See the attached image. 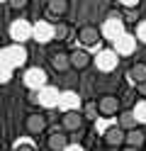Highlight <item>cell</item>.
Returning a JSON list of instances; mask_svg holds the SVG:
<instances>
[{"instance_id": "6da1fadb", "label": "cell", "mask_w": 146, "mask_h": 151, "mask_svg": "<svg viewBox=\"0 0 146 151\" xmlns=\"http://www.w3.org/2000/svg\"><path fill=\"white\" fill-rule=\"evenodd\" d=\"M124 34V20H119V17H107L105 24H102V37H107V39H119V37Z\"/></svg>"}, {"instance_id": "277c9868", "label": "cell", "mask_w": 146, "mask_h": 151, "mask_svg": "<svg viewBox=\"0 0 146 151\" xmlns=\"http://www.w3.org/2000/svg\"><path fill=\"white\" fill-rule=\"evenodd\" d=\"M95 66H97V71H102V73H110L117 68V54L114 51H100L95 56Z\"/></svg>"}, {"instance_id": "8fae6325", "label": "cell", "mask_w": 146, "mask_h": 151, "mask_svg": "<svg viewBox=\"0 0 146 151\" xmlns=\"http://www.w3.org/2000/svg\"><path fill=\"white\" fill-rule=\"evenodd\" d=\"M78 39H81V44H83V46H93V44H97V39H100V29L88 24V27H83V29H81Z\"/></svg>"}, {"instance_id": "e0dca14e", "label": "cell", "mask_w": 146, "mask_h": 151, "mask_svg": "<svg viewBox=\"0 0 146 151\" xmlns=\"http://www.w3.org/2000/svg\"><path fill=\"white\" fill-rule=\"evenodd\" d=\"M46 10H49L51 17H61V15L68 10V3H66V0H49V3H46Z\"/></svg>"}, {"instance_id": "ba28073f", "label": "cell", "mask_w": 146, "mask_h": 151, "mask_svg": "<svg viewBox=\"0 0 146 151\" xmlns=\"http://www.w3.org/2000/svg\"><path fill=\"white\" fill-rule=\"evenodd\" d=\"M24 127H27L29 134H42V132L46 129V117L39 115V112H32V115H27Z\"/></svg>"}, {"instance_id": "9a60e30c", "label": "cell", "mask_w": 146, "mask_h": 151, "mask_svg": "<svg viewBox=\"0 0 146 151\" xmlns=\"http://www.w3.org/2000/svg\"><path fill=\"white\" fill-rule=\"evenodd\" d=\"M71 56V66L73 68H78V71H83L88 63H90V56H88L83 49H78V51H73V54H68Z\"/></svg>"}, {"instance_id": "4dcf8cb0", "label": "cell", "mask_w": 146, "mask_h": 151, "mask_svg": "<svg viewBox=\"0 0 146 151\" xmlns=\"http://www.w3.org/2000/svg\"><path fill=\"white\" fill-rule=\"evenodd\" d=\"M139 93H141V95L146 98V83H141V86H139Z\"/></svg>"}, {"instance_id": "7c38bea8", "label": "cell", "mask_w": 146, "mask_h": 151, "mask_svg": "<svg viewBox=\"0 0 146 151\" xmlns=\"http://www.w3.org/2000/svg\"><path fill=\"white\" fill-rule=\"evenodd\" d=\"M83 127V115L81 112H66L63 115V129L66 132H78Z\"/></svg>"}, {"instance_id": "83f0119b", "label": "cell", "mask_w": 146, "mask_h": 151, "mask_svg": "<svg viewBox=\"0 0 146 151\" xmlns=\"http://www.w3.org/2000/svg\"><path fill=\"white\" fill-rule=\"evenodd\" d=\"M10 78V68L7 66H0V81H7Z\"/></svg>"}, {"instance_id": "52a82bcc", "label": "cell", "mask_w": 146, "mask_h": 151, "mask_svg": "<svg viewBox=\"0 0 146 151\" xmlns=\"http://www.w3.org/2000/svg\"><path fill=\"white\" fill-rule=\"evenodd\" d=\"M10 34H12L15 42H27L29 37H32V24L27 20H15L12 27H10Z\"/></svg>"}, {"instance_id": "ffe728a7", "label": "cell", "mask_w": 146, "mask_h": 151, "mask_svg": "<svg viewBox=\"0 0 146 151\" xmlns=\"http://www.w3.org/2000/svg\"><path fill=\"white\" fill-rule=\"evenodd\" d=\"M51 63H54L56 71H68V68H71V56H68V54H56L51 59Z\"/></svg>"}, {"instance_id": "5b68a950", "label": "cell", "mask_w": 146, "mask_h": 151, "mask_svg": "<svg viewBox=\"0 0 146 151\" xmlns=\"http://www.w3.org/2000/svg\"><path fill=\"white\" fill-rule=\"evenodd\" d=\"M97 112L105 117H112L119 112V100H117L114 95H102L100 100H97Z\"/></svg>"}, {"instance_id": "603a6c76", "label": "cell", "mask_w": 146, "mask_h": 151, "mask_svg": "<svg viewBox=\"0 0 146 151\" xmlns=\"http://www.w3.org/2000/svg\"><path fill=\"white\" fill-rule=\"evenodd\" d=\"M54 37L66 39V37H68V27H66V24H54Z\"/></svg>"}, {"instance_id": "d6986e66", "label": "cell", "mask_w": 146, "mask_h": 151, "mask_svg": "<svg viewBox=\"0 0 146 151\" xmlns=\"http://www.w3.org/2000/svg\"><path fill=\"white\" fill-rule=\"evenodd\" d=\"M117 127H119L124 134H127V132H132V129H136V119H134V115H132V110H129V112H122L119 124H117Z\"/></svg>"}, {"instance_id": "7402d4cb", "label": "cell", "mask_w": 146, "mask_h": 151, "mask_svg": "<svg viewBox=\"0 0 146 151\" xmlns=\"http://www.w3.org/2000/svg\"><path fill=\"white\" fill-rule=\"evenodd\" d=\"M5 56V54H3ZM7 56H10V63L7 66H17V63H22L24 61V51L22 49H12V51H7Z\"/></svg>"}, {"instance_id": "9c48e42d", "label": "cell", "mask_w": 146, "mask_h": 151, "mask_svg": "<svg viewBox=\"0 0 146 151\" xmlns=\"http://www.w3.org/2000/svg\"><path fill=\"white\" fill-rule=\"evenodd\" d=\"M58 98H61V93H58L56 88H51V86H44L42 90H39V105H44V107H56Z\"/></svg>"}, {"instance_id": "cb8c5ba5", "label": "cell", "mask_w": 146, "mask_h": 151, "mask_svg": "<svg viewBox=\"0 0 146 151\" xmlns=\"http://www.w3.org/2000/svg\"><path fill=\"white\" fill-rule=\"evenodd\" d=\"M85 117H90V119L97 117V102H88L85 105Z\"/></svg>"}, {"instance_id": "f546056e", "label": "cell", "mask_w": 146, "mask_h": 151, "mask_svg": "<svg viewBox=\"0 0 146 151\" xmlns=\"http://www.w3.org/2000/svg\"><path fill=\"white\" fill-rule=\"evenodd\" d=\"M15 151H34V149H32V146H27V144H22V146H17Z\"/></svg>"}, {"instance_id": "7a4b0ae2", "label": "cell", "mask_w": 146, "mask_h": 151, "mask_svg": "<svg viewBox=\"0 0 146 151\" xmlns=\"http://www.w3.org/2000/svg\"><path fill=\"white\" fill-rule=\"evenodd\" d=\"M32 37H34L37 42H42V44L51 42L54 39V24L49 22V20H39L37 24H32Z\"/></svg>"}, {"instance_id": "ac0fdd59", "label": "cell", "mask_w": 146, "mask_h": 151, "mask_svg": "<svg viewBox=\"0 0 146 151\" xmlns=\"http://www.w3.org/2000/svg\"><path fill=\"white\" fill-rule=\"evenodd\" d=\"M129 78L136 83V86L146 83V63H134V66H132V71H129Z\"/></svg>"}, {"instance_id": "f1b7e54d", "label": "cell", "mask_w": 146, "mask_h": 151, "mask_svg": "<svg viewBox=\"0 0 146 151\" xmlns=\"http://www.w3.org/2000/svg\"><path fill=\"white\" fill-rule=\"evenodd\" d=\"M66 151H85V149H83V146H76V144H68Z\"/></svg>"}, {"instance_id": "44dd1931", "label": "cell", "mask_w": 146, "mask_h": 151, "mask_svg": "<svg viewBox=\"0 0 146 151\" xmlns=\"http://www.w3.org/2000/svg\"><path fill=\"white\" fill-rule=\"evenodd\" d=\"M132 115H134V119H136V124H146V100H141V102H136L134 105V110H132Z\"/></svg>"}, {"instance_id": "30bf717a", "label": "cell", "mask_w": 146, "mask_h": 151, "mask_svg": "<svg viewBox=\"0 0 146 151\" xmlns=\"http://www.w3.org/2000/svg\"><path fill=\"white\" fill-rule=\"evenodd\" d=\"M58 107L63 110V115H66V112H78V107H81V98H78L73 90H68V93H63V95L58 98Z\"/></svg>"}, {"instance_id": "8992f818", "label": "cell", "mask_w": 146, "mask_h": 151, "mask_svg": "<svg viewBox=\"0 0 146 151\" xmlns=\"http://www.w3.org/2000/svg\"><path fill=\"white\" fill-rule=\"evenodd\" d=\"M44 83H46V73H44L42 68H29V71L24 73V86H27V88L42 90Z\"/></svg>"}, {"instance_id": "2e32d148", "label": "cell", "mask_w": 146, "mask_h": 151, "mask_svg": "<svg viewBox=\"0 0 146 151\" xmlns=\"http://www.w3.org/2000/svg\"><path fill=\"white\" fill-rule=\"evenodd\" d=\"M66 146H68L66 134L56 132V134H51V137H49V149H51V151H66Z\"/></svg>"}, {"instance_id": "484cf974", "label": "cell", "mask_w": 146, "mask_h": 151, "mask_svg": "<svg viewBox=\"0 0 146 151\" xmlns=\"http://www.w3.org/2000/svg\"><path fill=\"white\" fill-rule=\"evenodd\" d=\"M117 5H122V7H127V10L132 12L134 7H136V5H141V3H139V0H122V3H117Z\"/></svg>"}, {"instance_id": "4fadbf2b", "label": "cell", "mask_w": 146, "mask_h": 151, "mask_svg": "<svg viewBox=\"0 0 146 151\" xmlns=\"http://www.w3.org/2000/svg\"><path fill=\"white\" fill-rule=\"evenodd\" d=\"M124 132L119 129V127H107V132H105V141H107V144H110V146H119L122 144V141H124Z\"/></svg>"}, {"instance_id": "3957f363", "label": "cell", "mask_w": 146, "mask_h": 151, "mask_svg": "<svg viewBox=\"0 0 146 151\" xmlns=\"http://www.w3.org/2000/svg\"><path fill=\"white\" fill-rule=\"evenodd\" d=\"M134 49H136V37H132V34H122L119 39H114V54L117 56H129V54H134Z\"/></svg>"}, {"instance_id": "5bb4252c", "label": "cell", "mask_w": 146, "mask_h": 151, "mask_svg": "<svg viewBox=\"0 0 146 151\" xmlns=\"http://www.w3.org/2000/svg\"><path fill=\"white\" fill-rule=\"evenodd\" d=\"M124 141L129 144V149H141V146H144V141H146V137H144V132H141V129H132V132H127Z\"/></svg>"}, {"instance_id": "1f68e13d", "label": "cell", "mask_w": 146, "mask_h": 151, "mask_svg": "<svg viewBox=\"0 0 146 151\" xmlns=\"http://www.w3.org/2000/svg\"><path fill=\"white\" fill-rule=\"evenodd\" d=\"M124 151H139V149H129V146H127V149H124Z\"/></svg>"}, {"instance_id": "4316f807", "label": "cell", "mask_w": 146, "mask_h": 151, "mask_svg": "<svg viewBox=\"0 0 146 151\" xmlns=\"http://www.w3.org/2000/svg\"><path fill=\"white\" fill-rule=\"evenodd\" d=\"M24 5H27L24 0H12V3H10V7H12V10H22Z\"/></svg>"}, {"instance_id": "d4e9b609", "label": "cell", "mask_w": 146, "mask_h": 151, "mask_svg": "<svg viewBox=\"0 0 146 151\" xmlns=\"http://www.w3.org/2000/svg\"><path fill=\"white\" fill-rule=\"evenodd\" d=\"M136 39H141V42L146 44V20L136 24Z\"/></svg>"}]
</instances>
